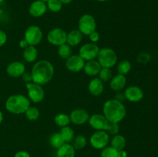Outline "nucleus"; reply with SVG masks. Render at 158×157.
Listing matches in <instances>:
<instances>
[{
  "label": "nucleus",
  "instance_id": "obj_35",
  "mask_svg": "<svg viewBox=\"0 0 158 157\" xmlns=\"http://www.w3.org/2000/svg\"><path fill=\"white\" fill-rule=\"evenodd\" d=\"M150 59H151V56L147 52H141L137 56V61L142 64H146L150 61Z\"/></svg>",
  "mask_w": 158,
  "mask_h": 157
},
{
  "label": "nucleus",
  "instance_id": "obj_27",
  "mask_svg": "<svg viewBox=\"0 0 158 157\" xmlns=\"http://www.w3.org/2000/svg\"><path fill=\"white\" fill-rule=\"evenodd\" d=\"M49 143H50L52 147L55 148V149H59L65 143L63 141L61 134L60 132H55L49 138Z\"/></svg>",
  "mask_w": 158,
  "mask_h": 157
},
{
  "label": "nucleus",
  "instance_id": "obj_12",
  "mask_svg": "<svg viewBox=\"0 0 158 157\" xmlns=\"http://www.w3.org/2000/svg\"><path fill=\"white\" fill-rule=\"evenodd\" d=\"M85 61L79 55H72L66 59V67L73 72H79L83 69Z\"/></svg>",
  "mask_w": 158,
  "mask_h": 157
},
{
  "label": "nucleus",
  "instance_id": "obj_43",
  "mask_svg": "<svg viewBox=\"0 0 158 157\" xmlns=\"http://www.w3.org/2000/svg\"><path fill=\"white\" fill-rule=\"evenodd\" d=\"M63 4H69L70 2H72L73 0H60Z\"/></svg>",
  "mask_w": 158,
  "mask_h": 157
},
{
  "label": "nucleus",
  "instance_id": "obj_18",
  "mask_svg": "<svg viewBox=\"0 0 158 157\" xmlns=\"http://www.w3.org/2000/svg\"><path fill=\"white\" fill-rule=\"evenodd\" d=\"M101 68V66L97 60H89L85 63L83 71H84L85 74L89 76H95V75H98Z\"/></svg>",
  "mask_w": 158,
  "mask_h": 157
},
{
  "label": "nucleus",
  "instance_id": "obj_15",
  "mask_svg": "<svg viewBox=\"0 0 158 157\" xmlns=\"http://www.w3.org/2000/svg\"><path fill=\"white\" fill-rule=\"evenodd\" d=\"M25 72H26V67L21 62H12L9 63L6 68L7 74L12 78L22 76Z\"/></svg>",
  "mask_w": 158,
  "mask_h": 157
},
{
  "label": "nucleus",
  "instance_id": "obj_5",
  "mask_svg": "<svg viewBox=\"0 0 158 157\" xmlns=\"http://www.w3.org/2000/svg\"><path fill=\"white\" fill-rule=\"evenodd\" d=\"M28 99L34 103H39L43 100L45 97V92L41 85L31 82L26 83Z\"/></svg>",
  "mask_w": 158,
  "mask_h": 157
},
{
  "label": "nucleus",
  "instance_id": "obj_41",
  "mask_svg": "<svg viewBox=\"0 0 158 157\" xmlns=\"http://www.w3.org/2000/svg\"><path fill=\"white\" fill-rule=\"evenodd\" d=\"M115 99L117 100V101L120 102V103H122V102L123 101L124 99H125V96H124V94H117V95H115Z\"/></svg>",
  "mask_w": 158,
  "mask_h": 157
},
{
  "label": "nucleus",
  "instance_id": "obj_32",
  "mask_svg": "<svg viewBox=\"0 0 158 157\" xmlns=\"http://www.w3.org/2000/svg\"><path fill=\"white\" fill-rule=\"evenodd\" d=\"M100 157H118V151L112 146H106L101 151Z\"/></svg>",
  "mask_w": 158,
  "mask_h": 157
},
{
  "label": "nucleus",
  "instance_id": "obj_30",
  "mask_svg": "<svg viewBox=\"0 0 158 157\" xmlns=\"http://www.w3.org/2000/svg\"><path fill=\"white\" fill-rule=\"evenodd\" d=\"M131 64L127 60H122L117 66V72L120 75H125L131 71Z\"/></svg>",
  "mask_w": 158,
  "mask_h": 157
},
{
  "label": "nucleus",
  "instance_id": "obj_29",
  "mask_svg": "<svg viewBox=\"0 0 158 157\" xmlns=\"http://www.w3.org/2000/svg\"><path fill=\"white\" fill-rule=\"evenodd\" d=\"M26 117L30 121H35L40 117V111L35 106H29L25 112Z\"/></svg>",
  "mask_w": 158,
  "mask_h": 157
},
{
  "label": "nucleus",
  "instance_id": "obj_33",
  "mask_svg": "<svg viewBox=\"0 0 158 157\" xmlns=\"http://www.w3.org/2000/svg\"><path fill=\"white\" fill-rule=\"evenodd\" d=\"M98 75L99 78L103 82H107L112 78V72L109 68H101Z\"/></svg>",
  "mask_w": 158,
  "mask_h": 157
},
{
  "label": "nucleus",
  "instance_id": "obj_7",
  "mask_svg": "<svg viewBox=\"0 0 158 157\" xmlns=\"http://www.w3.org/2000/svg\"><path fill=\"white\" fill-rule=\"evenodd\" d=\"M110 142V135L106 131H97L89 138L90 145L96 149H103Z\"/></svg>",
  "mask_w": 158,
  "mask_h": 157
},
{
  "label": "nucleus",
  "instance_id": "obj_16",
  "mask_svg": "<svg viewBox=\"0 0 158 157\" xmlns=\"http://www.w3.org/2000/svg\"><path fill=\"white\" fill-rule=\"evenodd\" d=\"M46 10H47V6L46 2L40 0H36L30 5L29 12L32 16L38 18L43 16L46 12Z\"/></svg>",
  "mask_w": 158,
  "mask_h": 157
},
{
  "label": "nucleus",
  "instance_id": "obj_2",
  "mask_svg": "<svg viewBox=\"0 0 158 157\" xmlns=\"http://www.w3.org/2000/svg\"><path fill=\"white\" fill-rule=\"evenodd\" d=\"M103 115L111 123H119L126 116L127 110L124 105L114 99L107 100L103 105Z\"/></svg>",
  "mask_w": 158,
  "mask_h": 157
},
{
  "label": "nucleus",
  "instance_id": "obj_11",
  "mask_svg": "<svg viewBox=\"0 0 158 157\" xmlns=\"http://www.w3.org/2000/svg\"><path fill=\"white\" fill-rule=\"evenodd\" d=\"M88 123L91 127L94 128L97 131H105L107 127L109 121L106 119L104 115L96 113L89 116Z\"/></svg>",
  "mask_w": 158,
  "mask_h": 157
},
{
  "label": "nucleus",
  "instance_id": "obj_26",
  "mask_svg": "<svg viewBox=\"0 0 158 157\" xmlns=\"http://www.w3.org/2000/svg\"><path fill=\"white\" fill-rule=\"evenodd\" d=\"M58 55L61 57L62 58L67 59L69 57H70L73 55V49L67 43L61 45L58 48Z\"/></svg>",
  "mask_w": 158,
  "mask_h": 157
},
{
  "label": "nucleus",
  "instance_id": "obj_44",
  "mask_svg": "<svg viewBox=\"0 0 158 157\" xmlns=\"http://www.w3.org/2000/svg\"><path fill=\"white\" fill-rule=\"evenodd\" d=\"M2 121H3V114H2V112L0 111V124H1L2 122Z\"/></svg>",
  "mask_w": 158,
  "mask_h": 157
},
{
  "label": "nucleus",
  "instance_id": "obj_17",
  "mask_svg": "<svg viewBox=\"0 0 158 157\" xmlns=\"http://www.w3.org/2000/svg\"><path fill=\"white\" fill-rule=\"evenodd\" d=\"M88 90L91 95L94 96H99L103 93L104 90L103 82L99 78H94L89 81L88 85Z\"/></svg>",
  "mask_w": 158,
  "mask_h": 157
},
{
  "label": "nucleus",
  "instance_id": "obj_24",
  "mask_svg": "<svg viewBox=\"0 0 158 157\" xmlns=\"http://www.w3.org/2000/svg\"><path fill=\"white\" fill-rule=\"evenodd\" d=\"M60 133L61 134L63 139L65 143H72L74 139V131L69 126L62 127L60 129Z\"/></svg>",
  "mask_w": 158,
  "mask_h": 157
},
{
  "label": "nucleus",
  "instance_id": "obj_36",
  "mask_svg": "<svg viewBox=\"0 0 158 157\" xmlns=\"http://www.w3.org/2000/svg\"><path fill=\"white\" fill-rule=\"evenodd\" d=\"M89 40L91 41V42L96 43L100 40V34H99L97 31H94V32L89 34Z\"/></svg>",
  "mask_w": 158,
  "mask_h": 157
},
{
  "label": "nucleus",
  "instance_id": "obj_9",
  "mask_svg": "<svg viewBox=\"0 0 158 157\" xmlns=\"http://www.w3.org/2000/svg\"><path fill=\"white\" fill-rule=\"evenodd\" d=\"M99 46L96 43L88 42L81 46L79 51V55L84 61L95 59L99 53Z\"/></svg>",
  "mask_w": 158,
  "mask_h": 157
},
{
  "label": "nucleus",
  "instance_id": "obj_31",
  "mask_svg": "<svg viewBox=\"0 0 158 157\" xmlns=\"http://www.w3.org/2000/svg\"><path fill=\"white\" fill-rule=\"evenodd\" d=\"M47 9L52 12H58L63 8V3L60 0H49L47 2Z\"/></svg>",
  "mask_w": 158,
  "mask_h": 157
},
{
  "label": "nucleus",
  "instance_id": "obj_20",
  "mask_svg": "<svg viewBox=\"0 0 158 157\" xmlns=\"http://www.w3.org/2000/svg\"><path fill=\"white\" fill-rule=\"evenodd\" d=\"M83 39V34L79 29H73L67 33L66 43L72 47L80 44Z\"/></svg>",
  "mask_w": 158,
  "mask_h": 157
},
{
  "label": "nucleus",
  "instance_id": "obj_14",
  "mask_svg": "<svg viewBox=\"0 0 158 157\" xmlns=\"http://www.w3.org/2000/svg\"><path fill=\"white\" fill-rule=\"evenodd\" d=\"M124 96L126 99L132 103L140 102L143 98V92L140 87L136 86H129L124 92Z\"/></svg>",
  "mask_w": 158,
  "mask_h": 157
},
{
  "label": "nucleus",
  "instance_id": "obj_4",
  "mask_svg": "<svg viewBox=\"0 0 158 157\" xmlns=\"http://www.w3.org/2000/svg\"><path fill=\"white\" fill-rule=\"evenodd\" d=\"M97 58L102 68L110 69L115 66L117 62V55L115 51L107 47L100 49Z\"/></svg>",
  "mask_w": 158,
  "mask_h": 157
},
{
  "label": "nucleus",
  "instance_id": "obj_40",
  "mask_svg": "<svg viewBox=\"0 0 158 157\" xmlns=\"http://www.w3.org/2000/svg\"><path fill=\"white\" fill-rule=\"evenodd\" d=\"M29 46V43L27 42V41H26L25 38H24V39H22L21 41L19 42V46L22 48V49H25L26 47H28Z\"/></svg>",
  "mask_w": 158,
  "mask_h": 157
},
{
  "label": "nucleus",
  "instance_id": "obj_37",
  "mask_svg": "<svg viewBox=\"0 0 158 157\" xmlns=\"http://www.w3.org/2000/svg\"><path fill=\"white\" fill-rule=\"evenodd\" d=\"M6 41H7V35H6V33L4 31L0 29V47L4 46L6 43Z\"/></svg>",
  "mask_w": 158,
  "mask_h": 157
},
{
  "label": "nucleus",
  "instance_id": "obj_38",
  "mask_svg": "<svg viewBox=\"0 0 158 157\" xmlns=\"http://www.w3.org/2000/svg\"><path fill=\"white\" fill-rule=\"evenodd\" d=\"M22 78H23V81L25 83H31L32 82V77L31 72H25L23 73V75H22Z\"/></svg>",
  "mask_w": 158,
  "mask_h": 157
},
{
  "label": "nucleus",
  "instance_id": "obj_45",
  "mask_svg": "<svg viewBox=\"0 0 158 157\" xmlns=\"http://www.w3.org/2000/svg\"><path fill=\"white\" fill-rule=\"evenodd\" d=\"M97 2H107L110 1V0H96Z\"/></svg>",
  "mask_w": 158,
  "mask_h": 157
},
{
  "label": "nucleus",
  "instance_id": "obj_13",
  "mask_svg": "<svg viewBox=\"0 0 158 157\" xmlns=\"http://www.w3.org/2000/svg\"><path fill=\"white\" fill-rule=\"evenodd\" d=\"M70 121L75 125H83L88 122L89 115L86 109H75L69 115Z\"/></svg>",
  "mask_w": 158,
  "mask_h": 157
},
{
  "label": "nucleus",
  "instance_id": "obj_1",
  "mask_svg": "<svg viewBox=\"0 0 158 157\" xmlns=\"http://www.w3.org/2000/svg\"><path fill=\"white\" fill-rule=\"evenodd\" d=\"M32 82L39 85L46 84L51 81L54 75V67L50 62L47 60H40L32 67L31 71Z\"/></svg>",
  "mask_w": 158,
  "mask_h": 157
},
{
  "label": "nucleus",
  "instance_id": "obj_25",
  "mask_svg": "<svg viewBox=\"0 0 158 157\" xmlns=\"http://www.w3.org/2000/svg\"><path fill=\"white\" fill-rule=\"evenodd\" d=\"M54 122L56 125L59 127L62 128L64 126H67L70 123V118L69 115L66 113H60L56 115L54 118Z\"/></svg>",
  "mask_w": 158,
  "mask_h": 157
},
{
  "label": "nucleus",
  "instance_id": "obj_28",
  "mask_svg": "<svg viewBox=\"0 0 158 157\" xmlns=\"http://www.w3.org/2000/svg\"><path fill=\"white\" fill-rule=\"evenodd\" d=\"M72 143V146H73L74 149H77V150H80V149H83V148L86 146L87 140H86V138L84 135H77V136L74 137Z\"/></svg>",
  "mask_w": 158,
  "mask_h": 157
},
{
  "label": "nucleus",
  "instance_id": "obj_42",
  "mask_svg": "<svg viewBox=\"0 0 158 157\" xmlns=\"http://www.w3.org/2000/svg\"><path fill=\"white\" fill-rule=\"evenodd\" d=\"M127 151H125L124 149L118 151V157H127Z\"/></svg>",
  "mask_w": 158,
  "mask_h": 157
},
{
  "label": "nucleus",
  "instance_id": "obj_21",
  "mask_svg": "<svg viewBox=\"0 0 158 157\" xmlns=\"http://www.w3.org/2000/svg\"><path fill=\"white\" fill-rule=\"evenodd\" d=\"M76 149L70 143H64L57 149V157H75Z\"/></svg>",
  "mask_w": 158,
  "mask_h": 157
},
{
  "label": "nucleus",
  "instance_id": "obj_8",
  "mask_svg": "<svg viewBox=\"0 0 158 157\" xmlns=\"http://www.w3.org/2000/svg\"><path fill=\"white\" fill-rule=\"evenodd\" d=\"M25 39L29 46H36L40 44L43 39V32L37 26H30L25 32Z\"/></svg>",
  "mask_w": 158,
  "mask_h": 157
},
{
  "label": "nucleus",
  "instance_id": "obj_23",
  "mask_svg": "<svg viewBox=\"0 0 158 157\" xmlns=\"http://www.w3.org/2000/svg\"><path fill=\"white\" fill-rule=\"evenodd\" d=\"M111 146L117 149V151L122 150L124 149L125 146H126V139L123 135H120V134H117V135H114L113 139H111Z\"/></svg>",
  "mask_w": 158,
  "mask_h": 157
},
{
  "label": "nucleus",
  "instance_id": "obj_34",
  "mask_svg": "<svg viewBox=\"0 0 158 157\" xmlns=\"http://www.w3.org/2000/svg\"><path fill=\"white\" fill-rule=\"evenodd\" d=\"M119 130H120V126H119V123H111L109 122L107 125V127L106 129V132H107L109 135H115L118 134Z\"/></svg>",
  "mask_w": 158,
  "mask_h": 157
},
{
  "label": "nucleus",
  "instance_id": "obj_39",
  "mask_svg": "<svg viewBox=\"0 0 158 157\" xmlns=\"http://www.w3.org/2000/svg\"><path fill=\"white\" fill-rule=\"evenodd\" d=\"M14 157H31L30 155L26 151H19L15 154Z\"/></svg>",
  "mask_w": 158,
  "mask_h": 157
},
{
  "label": "nucleus",
  "instance_id": "obj_6",
  "mask_svg": "<svg viewBox=\"0 0 158 157\" xmlns=\"http://www.w3.org/2000/svg\"><path fill=\"white\" fill-rule=\"evenodd\" d=\"M79 30L83 35H89L97 29V23L94 16L89 14H85L80 17L78 23Z\"/></svg>",
  "mask_w": 158,
  "mask_h": 157
},
{
  "label": "nucleus",
  "instance_id": "obj_3",
  "mask_svg": "<svg viewBox=\"0 0 158 157\" xmlns=\"http://www.w3.org/2000/svg\"><path fill=\"white\" fill-rule=\"evenodd\" d=\"M30 106V100L21 94H15L9 96L6 102V109L12 114L25 113Z\"/></svg>",
  "mask_w": 158,
  "mask_h": 157
},
{
  "label": "nucleus",
  "instance_id": "obj_10",
  "mask_svg": "<svg viewBox=\"0 0 158 157\" xmlns=\"http://www.w3.org/2000/svg\"><path fill=\"white\" fill-rule=\"evenodd\" d=\"M67 33L66 31L60 28H55L49 32L47 35V39L50 44L56 46H60L66 43Z\"/></svg>",
  "mask_w": 158,
  "mask_h": 157
},
{
  "label": "nucleus",
  "instance_id": "obj_19",
  "mask_svg": "<svg viewBox=\"0 0 158 157\" xmlns=\"http://www.w3.org/2000/svg\"><path fill=\"white\" fill-rule=\"evenodd\" d=\"M126 83L127 78L125 75L118 74V75H115V76L111 78L110 86L112 90L115 91V92H119V91L122 90L125 87Z\"/></svg>",
  "mask_w": 158,
  "mask_h": 157
},
{
  "label": "nucleus",
  "instance_id": "obj_46",
  "mask_svg": "<svg viewBox=\"0 0 158 157\" xmlns=\"http://www.w3.org/2000/svg\"><path fill=\"white\" fill-rule=\"evenodd\" d=\"M40 1H43V2H47L49 0H40Z\"/></svg>",
  "mask_w": 158,
  "mask_h": 157
},
{
  "label": "nucleus",
  "instance_id": "obj_22",
  "mask_svg": "<svg viewBox=\"0 0 158 157\" xmlns=\"http://www.w3.org/2000/svg\"><path fill=\"white\" fill-rule=\"evenodd\" d=\"M38 57V51L33 46H29L23 51V58L28 62H33Z\"/></svg>",
  "mask_w": 158,
  "mask_h": 157
}]
</instances>
